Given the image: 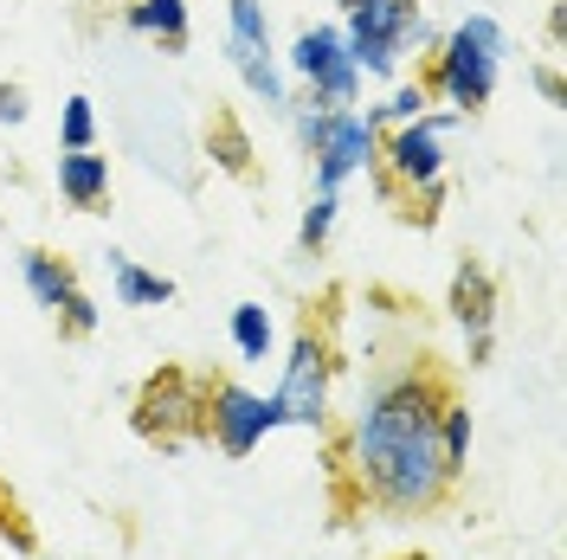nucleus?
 Returning a JSON list of instances; mask_svg holds the SVG:
<instances>
[{
    "label": "nucleus",
    "mask_w": 567,
    "mask_h": 560,
    "mask_svg": "<svg viewBox=\"0 0 567 560\" xmlns=\"http://www.w3.org/2000/svg\"><path fill=\"white\" fill-rule=\"evenodd\" d=\"M452 381L432 361H400L361 386L342 432L336 470L361 509H381L388 522H420L452 502V477L439 457V406Z\"/></svg>",
    "instance_id": "obj_1"
},
{
    "label": "nucleus",
    "mask_w": 567,
    "mask_h": 560,
    "mask_svg": "<svg viewBox=\"0 0 567 560\" xmlns=\"http://www.w3.org/2000/svg\"><path fill=\"white\" fill-rule=\"evenodd\" d=\"M503 65H509V33L496 13H464L452 33L425 52V97L445 104L452 116H477V110L496 97L503 84Z\"/></svg>",
    "instance_id": "obj_2"
},
{
    "label": "nucleus",
    "mask_w": 567,
    "mask_h": 560,
    "mask_svg": "<svg viewBox=\"0 0 567 560\" xmlns=\"http://www.w3.org/2000/svg\"><path fill=\"white\" fill-rule=\"evenodd\" d=\"M445 136H452V110H425L413 123L381 129V155H374L381 194L388 200H413L420 219H432L439 200H445Z\"/></svg>",
    "instance_id": "obj_3"
},
{
    "label": "nucleus",
    "mask_w": 567,
    "mask_h": 560,
    "mask_svg": "<svg viewBox=\"0 0 567 560\" xmlns=\"http://www.w3.org/2000/svg\"><path fill=\"white\" fill-rule=\"evenodd\" d=\"M342 13H349V20H342L349 59H354V71L374 77V84H393L420 52L439 45L432 27H425L420 0H354V7H342Z\"/></svg>",
    "instance_id": "obj_4"
},
{
    "label": "nucleus",
    "mask_w": 567,
    "mask_h": 560,
    "mask_svg": "<svg viewBox=\"0 0 567 560\" xmlns=\"http://www.w3.org/2000/svg\"><path fill=\"white\" fill-rule=\"evenodd\" d=\"M290 129L303 142V155H310V168H317V194H342L354 175H368L374 168V155H381V123L368 116V110H322L310 97H297L290 104Z\"/></svg>",
    "instance_id": "obj_5"
},
{
    "label": "nucleus",
    "mask_w": 567,
    "mask_h": 560,
    "mask_svg": "<svg viewBox=\"0 0 567 560\" xmlns=\"http://www.w3.org/2000/svg\"><path fill=\"white\" fill-rule=\"evenodd\" d=\"M336 342H329V329L317 322H303L297 329V342L284 354V374H278V393H271V406H278V425L290 432H329L336 419Z\"/></svg>",
    "instance_id": "obj_6"
},
{
    "label": "nucleus",
    "mask_w": 567,
    "mask_h": 560,
    "mask_svg": "<svg viewBox=\"0 0 567 560\" xmlns=\"http://www.w3.org/2000/svg\"><path fill=\"white\" fill-rule=\"evenodd\" d=\"M130 425H136L148 445L175 452L207 438V374H187V367H155L130 400Z\"/></svg>",
    "instance_id": "obj_7"
},
{
    "label": "nucleus",
    "mask_w": 567,
    "mask_h": 560,
    "mask_svg": "<svg viewBox=\"0 0 567 560\" xmlns=\"http://www.w3.org/2000/svg\"><path fill=\"white\" fill-rule=\"evenodd\" d=\"M278 59H284V77L303 84L310 104H322V110H354L361 104V84H368V77L354 71L342 27H303Z\"/></svg>",
    "instance_id": "obj_8"
},
{
    "label": "nucleus",
    "mask_w": 567,
    "mask_h": 560,
    "mask_svg": "<svg viewBox=\"0 0 567 560\" xmlns=\"http://www.w3.org/2000/svg\"><path fill=\"white\" fill-rule=\"evenodd\" d=\"M226 65L265 110H290V77H284V59L271 45L265 0H226Z\"/></svg>",
    "instance_id": "obj_9"
},
{
    "label": "nucleus",
    "mask_w": 567,
    "mask_h": 560,
    "mask_svg": "<svg viewBox=\"0 0 567 560\" xmlns=\"http://www.w3.org/2000/svg\"><path fill=\"white\" fill-rule=\"evenodd\" d=\"M20 283H27V297H33L39 310L52 315L65 335H97V322H104V310L91 303V290L78 283V271H71L59 251H39L27 246L20 251Z\"/></svg>",
    "instance_id": "obj_10"
},
{
    "label": "nucleus",
    "mask_w": 567,
    "mask_h": 560,
    "mask_svg": "<svg viewBox=\"0 0 567 560\" xmlns=\"http://www.w3.org/2000/svg\"><path fill=\"white\" fill-rule=\"evenodd\" d=\"M271 432H284L271 393H251V386H239V381H207V438H213V452L251 457Z\"/></svg>",
    "instance_id": "obj_11"
},
{
    "label": "nucleus",
    "mask_w": 567,
    "mask_h": 560,
    "mask_svg": "<svg viewBox=\"0 0 567 560\" xmlns=\"http://www.w3.org/2000/svg\"><path fill=\"white\" fill-rule=\"evenodd\" d=\"M445 310H452V322H458V335H464V361L484 367V361L496 354V278L477 265V258H464L458 271H452Z\"/></svg>",
    "instance_id": "obj_12"
},
{
    "label": "nucleus",
    "mask_w": 567,
    "mask_h": 560,
    "mask_svg": "<svg viewBox=\"0 0 567 560\" xmlns=\"http://www.w3.org/2000/svg\"><path fill=\"white\" fill-rule=\"evenodd\" d=\"M59 200L78 212H104L110 207V155H97V148H65L59 155Z\"/></svg>",
    "instance_id": "obj_13"
},
{
    "label": "nucleus",
    "mask_w": 567,
    "mask_h": 560,
    "mask_svg": "<svg viewBox=\"0 0 567 560\" xmlns=\"http://www.w3.org/2000/svg\"><path fill=\"white\" fill-rule=\"evenodd\" d=\"M123 27L136 39H148L155 52H187L194 13H187V0H130V7H123Z\"/></svg>",
    "instance_id": "obj_14"
},
{
    "label": "nucleus",
    "mask_w": 567,
    "mask_h": 560,
    "mask_svg": "<svg viewBox=\"0 0 567 560\" xmlns=\"http://www.w3.org/2000/svg\"><path fill=\"white\" fill-rule=\"evenodd\" d=\"M104 271H110V297L123 310H162V303H175V278L136 265L130 251H104Z\"/></svg>",
    "instance_id": "obj_15"
},
{
    "label": "nucleus",
    "mask_w": 567,
    "mask_h": 560,
    "mask_svg": "<svg viewBox=\"0 0 567 560\" xmlns=\"http://www.w3.org/2000/svg\"><path fill=\"white\" fill-rule=\"evenodd\" d=\"M226 335H233V354L239 361H271V349H278V322H271L265 303H233Z\"/></svg>",
    "instance_id": "obj_16"
},
{
    "label": "nucleus",
    "mask_w": 567,
    "mask_h": 560,
    "mask_svg": "<svg viewBox=\"0 0 567 560\" xmlns=\"http://www.w3.org/2000/svg\"><path fill=\"white\" fill-rule=\"evenodd\" d=\"M471 438H477L471 406H464L458 393H445V406H439V457H445V477H452V484L471 470Z\"/></svg>",
    "instance_id": "obj_17"
},
{
    "label": "nucleus",
    "mask_w": 567,
    "mask_h": 560,
    "mask_svg": "<svg viewBox=\"0 0 567 560\" xmlns=\"http://www.w3.org/2000/svg\"><path fill=\"white\" fill-rule=\"evenodd\" d=\"M336 219H342V194H310V207L297 219V251H322L329 232H336Z\"/></svg>",
    "instance_id": "obj_18"
},
{
    "label": "nucleus",
    "mask_w": 567,
    "mask_h": 560,
    "mask_svg": "<svg viewBox=\"0 0 567 560\" xmlns=\"http://www.w3.org/2000/svg\"><path fill=\"white\" fill-rule=\"evenodd\" d=\"M207 148H213V162H219L226 175H251V136L233 123V116H213Z\"/></svg>",
    "instance_id": "obj_19"
},
{
    "label": "nucleus",
    "mask_w": 567,
    "mask_h": 560,
    "mask_svg": "<svg viewBox=\"0 0 567 560\" xmlns=\"http://www.w3.org/2000/svg\"><path fill=\"white\" fill-rule=\"evenodd\" d=\"M59 148H97V104L91 97L59 104Z\"/></svg>",
    "instance_id": "obj_20"
},
{
    "label": "nucleus",
    "mask_w": 567,
    "mask_h": 560,
    "mask_svg": "<svg viewBox=\"0 0 567 560\" xmlns=\"http://www.w3.org/2000/svg\"><path fill=\"white\" fill-rule=\"evenodd\" d=\"M432 110V97H425V84H393L388 104H374L368 116L381 123V129H393V123H413V116H425Z\"/></svg>",
    "instance_id": "obj_21"
},
{
    "label": "nucleus",
    "mask_w": 567,
    "mask_h": 560,
    "mask_svg": "<svg viewBox=\"0 0 567 560\" xmlns=\"http://www.w3.org/2000/svg\"><path fill=\"white\" fill-rule=\"evenodd\" d=\"M27 116H33V97H27V84H13V77H7V84H0V123H7V129H20Z\"/></svg>",
    "instance_id": "obj_22"
},
{
    "label": "nucleus",
    "mask_w": 567,
    "mask_h": 560,
    "mask_svg": "<svg viewBox=\"0 0 567 560\" xmlns=\"http://www.w3.org/2000/svg\"><path fill=\"white\" fill-rule=\"evenodd\" d=\"M535 84H542V97H548V104H561V77H555V71H535Z\"/></svg>",
    "instance_id": "obj_23"
},
{
    "label": "nucleus",
    "mask_w": 567,
    "mask_h": 560,
    "mask_svg": "<svg viewBox=\"0 0 567 560\" xmlns=\"http://www.w3.org/2000/svg\"><path fill=\"white\" fill-rule=\"evenodd\" d=\"M7 502H13V496H7V484H0V509H7Z\"/></svg>",
    "instance_id": "obj_24"
},
{
    "label": "nucleus",
    "mask_w": 567,
    "mask_h": 560,
    "mask_svg": "<svg viewBox=\"0 0 567 560\" xmlns=\"http://www.w3.org/2000/svg\"><path fill=\"white\" fill-rule=\"evenodd\" d=\"M336 7H354V0H336Z\"/></svg>",
    "instance_id": "obj_25"
}]
</instances>
